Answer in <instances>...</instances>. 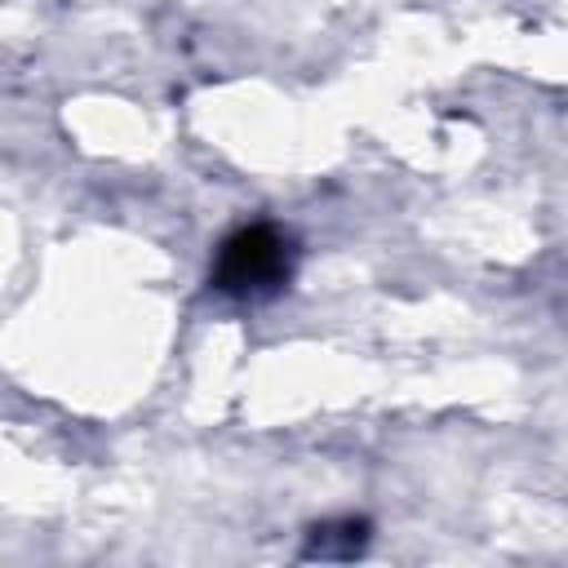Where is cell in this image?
I'll use <instances>...</instances> for the list:
<instances>
[{"instance_id": "cell-2", "label": "cell", "mask_w": 568, "mask_h": 568, "mask_svg": "<svg viewBox=\"0 0 568 568\" xmlns=\"http://www.w3.org/2000/svg\"><path fill=\"white\" fill-rule=\"evenodd\" d=\"M368 537V524L364 519H342V524H320L311 532V546L306 555L311 559H351Z\"/></svg>"}, {"instance_id": "cell-1", "label": "cell", "mask_w": 568, "mask_h": 568, "mask_svg": "<svg viewBox=\"0 0 568 568\" xmlns=\"http://www.w3.org/2000/svg\"><path fill=\"white\" fill-rule=\"evenodd\" d=\"M293 271V248L288 240L257 222V226H240L222 248H217V262H213V284L231 297H262L271 288H280Z\"/></svg>"}]
</instances>
